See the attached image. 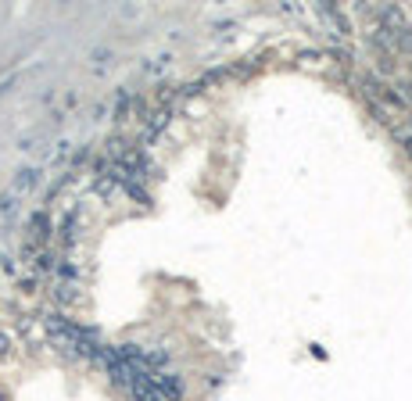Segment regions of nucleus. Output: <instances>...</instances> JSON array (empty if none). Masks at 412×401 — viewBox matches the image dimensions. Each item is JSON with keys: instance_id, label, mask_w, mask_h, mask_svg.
<instances>
[{"instance_id": "obj_1", "label": "nucleus", "mask_w": 412, "mask_h": 401, "mask_svg": "<svg viewBox=\"0 0 412 401\" xmlns=\"http://www.w3.org/2000/svg\"><path fill=\"white\" fill-rule=\"evenodd\" d=\"M151 380L165 401H183V380L176 373H151Z\"/></svg>"}, {"instance_id": "obj_2", "label": "nucleus", "mask_w": 412, "mask_h": 401, "mask_svg": "<svg viewBox=\"0 0 412 401\" xmlns=\"http://www.w3.org/2000/svg\"><path fill=\"white\" fill-rule=\"evenodd\" d=\"M129 394H133V401H165V398L158 394V387H154L151 373H136L133 384H129Z\"/></svg>"}, {"instance_id": "obj_3", "label": "nucleus", "mask_w": 412, "mask_h": 401, "mask_svg": "<svg viewBox=\"0 0 412 401\" xmlns=\"http://www.w3.org/2000/svg\"><path fill=\"white\" fill-rule=\"evenodd\" d=\"M36 179H39V172H36V168H26V172H18V179H15V194H26V190H33L36 186Z\"/></svg>"}, {"instance_id": "obj_4", "label": "nucleus", "mask_w": 412, "mask_h": 401, "mask_svg": "<svg viewBox=\"0 0 412 401\" xmlns=\"http://www.w3.org/2000/svg\"><path fill=\"white\" fill-rule=\"evenodd\" d=\"M75 298H79V290H75L72 283H57V287H54V301H57V305H72Z\"/></svg>"}, {"instance_id": "obj_5", "label": "nucleus", "mask_w": 412, "mask_h": 401, "mask_svg": "<svg viewBox=\"0 0 412 401\" xmlns=\"http://www.w3.org/2000/svg\"><path fill=\"white\" fill-rule=\"evenodd\" d=\"M395 54H412V29L395 33Z\"/></svg>"}, {"instance_id": "obj_6", "label": "nucleus", "mask_w": 412, "mask_h": 401, "mask_svg": "<svg viewBox=\"0 0 412 401\" xmlns=\"http://www.w3.org/2000/svg\"><path fill=\"white\" fill-rule=\"evenodd\" d=\"M29 226H33V237H36V240H44V237L51 233V229H47V212H36V215L29 219Z\"/></svg>"}, {"instance_id": "obj_7", "label": "nucleus", "mask_w": 412, "mask_h": 401, "mask_svg": "<svg viewBox=\"0 0 412 401\" xmlns=\"http://www.w3.org/2000/svg\"><path fill=\"white\" fill-rule=\"evenodd\" d=\"M36 269H39V272H51V269H57V265H54V255H39V258H36Z\"/></svg>"}, {"instance_id": "obj_8", "label": "nucleus", "mask_w": 412, "mask_h": 401, "mask_svg": "<svg viewBox=\"0 0 412 401\" xmlns=\"http://www.w3.org/2000/svg\"><path fill=\"white\" fill-rule=\"evenodd\" d=\"M4 355H11V337L0 330V358H4Z\"/></svg>"}, {"instance_id": "obj_9", "label": "nucleus", "mask_w": 412, "mask_h": 401, "mask_svg": "<svg viewBox=\"0 0 412 401\" xmlns=\"http://www.w3.org/2000/svg\"><path fill=\"white\" fill-rule=\"evenodd\" d=\"M11 201H15V190H8V194H0V212H8V208H11Z\"/></svg>"}, {"instance_id": "obj_10", "label": "nucleus", "mask_w": 412, "mask_h": 401, "mask_svg": "<svg viewBox=\"0 0 412 401\" xmlns=\"http://www.w3.org/2000/svg\"><path fill=\"white\" fill-rule=\"evenodd\" d=\"M402 97L412 104V79H405V82H402Z\"/></svg>"}, {"instance_id": "obj_11", "label": "nucleus", "mask_w": 412, "mask_h": 401, "mask_svg": "<svg viewBox=\"0 0 412 401\" xmlns=\"http://www.w3.org/2000/svg\"><path fill=\"white\" fill-rule=\"evenodd\" d=\"M0 401H11V398H8V394H4V391H0Z\"/></svg>"}]
</instances>
